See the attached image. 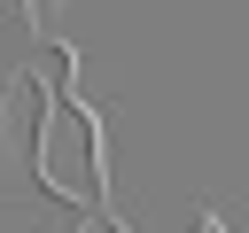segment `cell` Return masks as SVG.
Returning a JSON list of instances; mask_svg holds the SVG:
<instances>
[{
  "label": "cell",
  "mask_w": 249,
  "mask_h": 233,
  "mask_svg": "<svg viewBox=\"0 0 249 233\" xmlns=\"http://www.w3.org/2000/svg\"><path fill=\"white\" fill-rule=\"evenodd\" d=\"M202 233H218V225H202Z\"/></svg>",
  "instance_id": "3"
},
{
  "label": "cell",
  "mask_w": 249,
  "mask_h": 233,
  "mask_svg": "<svg viewBox=\"0 0 249 233\" xmlns=\"http://www.w3.org/2000/svg\"><path fill=\"white\" fill-rule=\"evenodd\" d=\"M78 233H124V225H117V217H93V225H78Z\"/></svg>",
  "instance_id": "2"
},
{
  "label": "cell",
  "mask_w": 249,
  "mask_h": 233,
  "mask_svg": "<svg viewBox=\"0 0 249 233\" xmlns=\"http://www.w3.org/2000/svg\"><path fill=\"white\" fill-rule=\"evenodd\" d=\"M31 163H39V186L62 194V202H86L101 210L109 202V155H101V116L70 93V62L39 85V116H31Z\"/></svg>",
  "instance_id": "1"
}]
</instances>
